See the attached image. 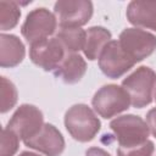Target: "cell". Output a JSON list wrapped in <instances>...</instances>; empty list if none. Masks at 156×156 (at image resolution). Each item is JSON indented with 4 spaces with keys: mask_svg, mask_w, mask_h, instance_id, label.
Wrapping results in <instances>:
<instances>
[{
    "mask_svg": "<svg viewBox=\"0 0 156 156\" xmlns=\"http://www.w3.org/2000/svg\"><path fill=\"white\" fill-rule=\"evenodd\" d=\"M57 26V20L54 13L49 10L40 7L35 9L27 15L24 23L22 24L21 32L26 40L32 45L39 40L49 38Z\"/></svg>",
    "mask_w": 156,
    "mask_h": 156,
    "instance_id": "6",
    "label": "cell"
},
{
    "mask_svg": "<svg viewBox=\"0 0 156 156\" xmlns=\"http://www.w3.org/2000/svg\"><path fill=\"white\" fill-rule=\"evenodd\" d=\"M20 156H39V155H37V154H34V152H29V151H24V152H22Z\"/></svg>",
    "mask_w": 156,
    "mask_h": 156,
    "instance_id": "23",
    "label": "cell"
},
{
    "mask_svg": "<svg viewBox=\"0 0 156 156\" xmlns=\"http://www.w3.org/2000/svg\"><path fill=\"white\" fill-rule=\"evenodd\" d=\"M20 138L9 128H4L1 132V151L0 156H13L18 147Z\"/></svg>",
    "mask_w": 156,
    "mask_h": 156,
    "instance_id": "19",
    "label": "cell"
},
{
    "mask_svg": "<svg viewBox=\"0 0 156 156\" xmlns=\"http://www.w3.org/2000/svg\"><path fill=\"white\" fill-rule=\"evenodd\" d=\"M118 43L135 63L151 55L156 49V37L140 28L124 29L119 35Z\"/></svg>",
    "mask_w": 156,
    "mask_h": 156,
    "instance_id": "5",
    "label": "cell"
},
{
    "mask_svg": "<svg viewBox=\"0 0 156 156\" xmlns=\"http://www.w3.org/2000/svg\"><path fill=\"white\" fill-rule=\"evenodd\" d=\"M146 123L149 127V130L154 136H156V107L150 110L146 116Z\"/></svg>",
    "mask_w": 156,
    "mask_h": 156,
    "instance_id": "21",
    "label": "cell"
},
{
    "mask_svg": "<svg viewBox=\"0 0 156 156\" xmlns=\"http://www.w3.org/2000/svg\"><path fill=\"white\" fill-rule=\"evenodd\" d=\"M85 35L87 32H84L82 28L60 27L56 32L55 38H57V40L61 43L62 48L65 49V51H67V54H74L84 49Z\"/></svg>",
    "mask_w": 156,
    "mask_h": 156,
    "instance_id": "16",
    "label": "cell"
},
{
    "mask_svg": "<svg viewBox=\"0 0 156 156\" xmlns=\"http://www.w3.org/2000/svg\"><path fill=\"white\" fill-rule=\"evenodd\" d=\"M154 152V143L147 140L144 144L134 147H118V156H152Z\"/></svg>",
    "mask_w": 156,
    "mask_h": 156,
    "instance_id": "20",
    "label": "cell"
},
{
    "mask_svg": "<svg viewBox=\"0 0 156 156\" xmlns=\"http://www.w3.org/2000/svg\"><path fill=\"white\" fill-rule=\"evenodd\" d=\"M54 15L60 27H78L88 23L93 15L90 1H57L54 7Z\"/></svg>",
    "mask_w": 156,
    "mask_h": 156,
    "instance_id": "9",
    "label": "cell"
},
{
    "mask_svg": "<svg viewBox=\"0 0 156 156\" xmlns=\"http://www.w3.org/2000/svg\"><path fill=\"white\" fill-rule=\"evenodd\" d=\"M87 71V63L80 55L67 54L55 69V74L67 84H74L82 79Z\"/></svg>",
    "mask_w": 156,
    "mask_h": 156,
    "instance_id": "13",
    "label": "cell"
},
{
    "mask_svg": "<svg viewBox=\"0 0 156 156\" xmlns=\"http://www.w3.org/2000/svg\"><path fill=\"white\" fill-rule=\"evenodd\" d=\"M155 100H156V91H155Z\"/></svg>",
    "mask_w": 156,
    "mask_h": 156,
    "instance_id": "24",
    "label": "cell"
},
{
    "mask_svg": "<svg viewBox=\"0 0 156 156\" xmlns=\"http://www.w3.org/2000/svg\"><path fill=\"white\" fill-rule=\"evenodd\" d=\"M17 101V90L15 85L7 80L5 77H1V112H6L13 107Z\"/></svg>",
    "mask_w": 156,
    "mask_h": 156,
    "instance_id": "18",
    "label": "cell"
},
{
    "mask_svg": "<svg viewBox=\"0 0 156 156\" xmlns=\"http://www.w3.org/2000/svg\"><path fill=\"white\" fill-rule=\"evenodd\" d=\"M111 41V33L104 27H91L87 30L85 44H84V55L89 60L99 58L101 51L107 43Z\"/></svg>",
    "mask_w": 156,
    "mask_h": 156,
    "instance_id": "15",
    "label": "cell"
},
{
    "mask_svg": "<svg viewBox=\"0 0 156 156\" xmlns=\"http://www.w3.org/2000/svg\"><path fill=\"white\" fill-rule=\"evenodd\" d=\"M43 126L41 111L33 105L26 104L17 108L9 121L6 128L11 129L21 140L26 141L38 134Z\"/></svg>",
    "mask_w": 156,
    "mask_h": 156,
    "instance_id": "7",
    "label": "cell"
},
{
    "mask_svg": "<svg viewBox=\"0 0 156 156\" xmlns=\"http://www.w3.org/2000/svg\"><path fill=\"white\" fill-rule=\"evenodd\" d=\"M21 16L17 2L15 1H0V22L1 29L7 30L13 28Z\"/></svg>",
    "mask_w": 156,
    "mask_h": 156,
    "instance_id": "17",
    "label": "cell"
},
{
    "mask_svg": "<svg viewBox=\"0 0 156 156\" xmlns=\"http://www.w3.org/2000/svg\"><path fill=\"white\" fill-rule=\"evenodd\" d=\"M134 65L135 62L123 51L118 40L107 43L99 56V67L101 72L110 78L123 76Z\"/></svg>",
    "mask_w": 156,
    "mask_h": 156,
    "instance_id": "8",
    "label": "cell"
},
{
    "mask_svg": "<svg viewBox=\"0 0 156 156\" xmlns=\"http://www.w3.org/2000/svg\"><path fill=\"white\" fill-rule=\"evenodd\" d=\"M0 44V65L2 67H15L22 62L24 57V45L17 37L1 34Z\"/></svg>",
    "mask_w": 156,
    "mask_h": 156,
    "instance_id": "14",
    "label": "cell"
},
{
    "mask_svg": "<svg viewBox=\"0 0 156 156\" xmlns=\"http://www.w3.org/2000/svg\"><path fill=\"white\" fill-rule=\"evenodd\" d=\"M119 147H134L147 141L149 127L147 123L134 115H126L115 118L110 123Z\"/></svg>",
    "mask_w": 156,
    "mask_h": 156,
    "instance_id": "3",
    "label": "cell"
},
{
    "mask_svg": "<svg viewBox=\"0 0 156 156\" xmlns=\"http://www.w3.org/2000/svg\"><path fill=\"white\" fill-rule=\"evenodd\" d=\"M127 17L134 26L156 30V1H132L127 9Z\"/></svg>",
    "mask_w": 156,
    "mask_h": 156,
    "instance_id": "12",
    "label": "cell"
},
{
    "mask_svg": "<svg viewBox=\"0 0 156 156\" xmlns=\"http://www.w3.org/2000/svg\"><path fill=\"white\" fill-rule=\"evenodd\" d=\"M155 83L156 73L151 68L141 66L123 80L122 87L128 93L130 104L141 108L151 102Z\"/></svg>",
    "mask_w": 156,
    "mask_h": 156,
    "instance_id": "2",
    "label": "cell"
},
{
    "mask_svg": "<svg viewBox=\"0 0 156 156\" xmlns=\"http://www.w3.org/2000/svg\"><path fill=\"white\" fill-rule=\"evenodd\" d=\"M32 62L45 71H55L65 57V49L57 38H46L30 45Z\"/></svg>",
    "mask_w": 156,
    "mask_h": 156,
    "instance_id": "10",
    "label": "cell"
},
{
    "mask_svg": "<svg viewBox=\"0 0 156 156\" xmlns=\"http://www.w3.org/2000/svg\"><path fill=\"white\" fill-rule=\"evenodd\" d=\"M85 156H111V155L100 147H90L87 150Z\"/></svg>",
    "mask_w": 156,
    "mask_h": 156,
    "instance_id": "22",
    "label": "cell"
},
{
    "mask_svg": "<svg viewBox=\"0 0 156 156\" xmlns=\"http://www.w3.org/2000/svg\"><path fill=\"white\" fill-rule=\"evenodd\" d=\"M23 143L46 156H60L65 149L62 134L49 123H45L38 134Z\"/></svg>",
    "mask_w": 156,
    "mask_h": 156,
    "instance_id": "11",
    "label": "cell"
},
{
    "mask_svg": "<svg viewBox=\"0 0 156 156\" xmlns=\"http://www.w3.org/2000/svg\"><path fill=\"white\" fill-rule=\"evenodd\" d=\"M65 126L71 136L85 143L94 139L100 130V121L94 111L84 104L73 105L65 115Z\"/></svg>",
    "mask_w": 156,
    "mask_h": 156,
    "instance_id": "1",
    "label": "cell"
},
{
    "mask_svg": "<svg viewBox=\"0 0 156 156\" xmlns=\"http://www.w3.org/2000/svg\"><path fill=\"white\" fill-rule=\"evenodd\" d=\"M94 110L104 118H111L128 108L130 105V98L123 87L115 84L104 85L100 88L93 98Z\"/></svg>",
    "mask_w": 156,
    "mask_h": 156,
    "instance_id": "4",
    "label": "cell"
}]
</instances>
